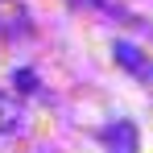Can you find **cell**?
<instances>
[{"mask_svg": "<svg viewBox=\"0 0 153 153\" xmlns=\"http://www.w3.org/2000/svg\"><path fill=\"white\" fill-rule=\"evenodd\" d=\"M103 141H108L112 153H137V145H141L132 120H116V124H108V128H103Z\"/></svg>", "mask_w": 153, "mask_h": 153, "instance_id": "6da1fadb", "label": "cell"}, {"mask_svg": "<svg viewBox=\"0 0 153 153\" xmlns=\"http://www.w3.org/2000/svg\"><path fill=\"white\" fill-rule=\"evenodd\" d=\"M112 54H116V62H120V66H128L137 79H153V62H149L141 50H137V46H128V42H116V46H112Z\"/></svg>", "mask_w": 153, "mask_h": 153, "instance_id": "7a4b0ae2", "label": "cell"}, {"mask_svg": "<svg viewBox=\"0 0 153 153\" xmlns=\"http://www.w3.org/2000/svg\"><path fill=\"white\" fill-rule=\"evenodd\" d=\"M13 83H17L21 91H37V75H33V71H17V75H13Z\"/></svg>", "mask_w": 153, "mask_h": 153, "instance_id": "3957f363", "label": "cell"}]
</instances>
